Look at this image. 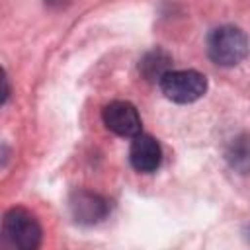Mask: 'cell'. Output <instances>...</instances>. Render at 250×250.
Listing matches in <instances>:
<instances>
[{"label":"cell","mask_w":250,"mask_h":250,"mask_svg":"<svg viewBox=\"0 0 250 250\" xmlns=\"http://www.w3.org/2000/svg\"><path fill=\"white\" fill-rule=\"evenodd\" d=\"M250 51L248 37L234 25H219L207 37V55L219 66H236Z\"/></svg>","instance_id":"cell-1"},{"label":"cell","mask_w":250,"mask_h":250,"mask_svg":"<svg viewBox=\"0 0 250 250\" xmlns=\"http://www.w3.org/2000/svg\"><path fill=\"white\" fill-rule=\"evenodd\" d=\"M2 236L18 250H35L41 244L43 229L33 213L23 207H12L2 219Z\"/></svg>","instance_id":"cell-2"},{"label":"cell","mask_w":250,"mask_h":250,"mask_svg":"<svg viewBox=\"0 0 250 250\" xmlns=\"http://www.w3.org/2000/svg\"><path fill=\"white\" fill-rule=\"evenodd\" d=\"M162 94L176 104L197 102L207 92V78L197 70H168L158 80Z\"/></svg>","instance_id":"cell-3"},{"label":"cell","mask_w":250,"mask_h":250,"mask_svg":"<svg viewBox=\"0 0 250 250\" xmlns=\"http://www.w3.org/2000/svg\"><path fill=\"white\" fill-rule=\"evenodd\" d=\"M102 121L117 137H131L133 139L139 133H143V123H141V115H139L137 107L125 100L109 102L102 109Z\"/></svg>","instance_id":"cell-4"},{"label":"cell","mask_w":250,"mask_h":250,"mask_svg":"<svg viewBox=\"0 0 250 250\" xmlns=\"http://www.w3.org/2000/svg\"><path fill=\"white\" fill-rule=\"evenodd\" d=\"M129 162L141 174H152L162 164V148L158 141L148 133H139L133 137L129 148Z\"/></svg>","instance_id":"cell-5"},{"label":"cell","mask_w":250,"mask_h":250,"mask_svg":"<svg viewBox=\"0 0 250 250\" xmlns=\"http://www.w3.org/2000/svg\"><path fill=\"white\" fill-rule=\"evenodd\" d=\"M70 213L80 225H96L107 217L109 205L107 201L92 191H76L70 197Z\"/></svg>","instance_id":"cell-6"},{"label":"cell","mask_w":250,"mask_h":250,"mask_svg":"<svg viewBox=\"0 0 250 250\" xmlns=\"http://www.w3.org/2000/svg\"><path fill=\"white\" fill-rule=\"evenodd\" d=\"M227 162L238 174H250V133H242L230 141Z\"/></svg>","instance_id":"cell-7"},{"label":"cell","mask_w":250,"mask_h":250,"mask_svg":"<svg viewBox=\"0 0 250 250\" xmlns=\"http://www.w3.org/2000/svg\"><path fill=\"white\" fill-rule=\"evenodd\" d=\"M168 66H170V57H168L164 51H160V49L150 51V53L141 61V64H139L141 72H143L148 80H160L162 74L170 70Z\"/></svg>","instance_id":"cell-8"}]
</instances>
